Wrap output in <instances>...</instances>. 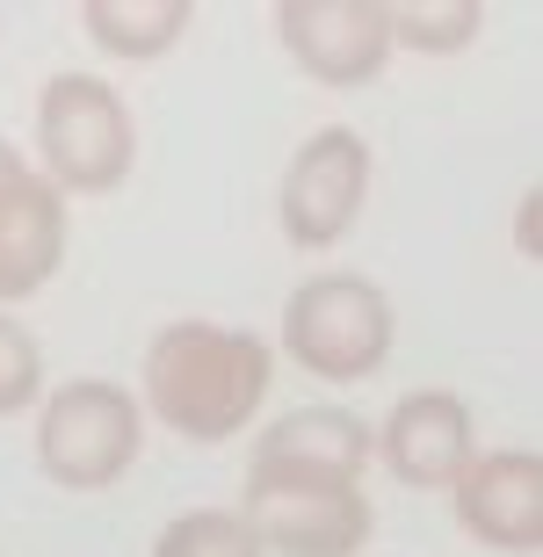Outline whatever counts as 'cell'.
Returning <instances> with one entry per match:
<instances>
[{"instance_id":"6da1fadb","label":"cell","mask_w":543,"mask_h":557,"mask_svg":"<svg viewBox=\"0 0 543 557\" xmlns=\"http://www.w3.org/2000/svg\"><path fill=\"white\" fill-rule=\"evenodd\" d=\"M275 355L261 333L218 326V319H168L146 341V406L182 442H232L269 406Z\"/></svg>"},{"instance_id":"7a4b0ae2","label":"cell","mask_w":543,"mask_h":557,"mask_svg":"<svg viewBox=\"0 0 543 557\" xmlns=\"http://www.w3.org/2000/svg\"><path fill=\"white\" fill-rule=\"evenodd\" d=\"M398 341V311L392 297L356 269H326L312 283L291 289L283 305V355H291L305 376H326V384H362L392 362Z\"/></svg>"},{"instance_id":"3957f363","label":"cell","mask_w":543,"mask_h":557,"mask_svg":"<svg viewBox=\"0 0 543 557\" xmlns=\"http://www.w3.org/2000/svg\"><path fill=\"white\" fill-rule=\"evenodd\" d=\"M37 160L59 196H109L138 166V124L95 73H59L37 95Z\"/></svg>"},{"instance_id":"277c9868","label":"cell","mask_w":543,"mask_h":557,"mask_svg":"<svg viewBox=\"0 0 543 557\" xmlns=\"http://www.w3.org/2000/svg\"><path fill=\"white\" fill-rule=\"evenodd\" d=\"M146 449V406L109 376H73L37 413V471L59 493H109Z\"/></svg>"},{"instance_id":"5b68a950","label":"cell","mask_w":543,"mask_h":557,"mask_svg":"<svg viewBox=\"0 0 543 557\" xmlns=\"http://www.w3.org/2000/svg\"><path fill=\"white\" fill-rule=\"evenodd\" d=\"M239 515L269 557H362L377 536L370 493L334 478H247Z\"/></svg>"},{"instance_id":"8992f818","label":"cell","mask_w":543,"mask_h":557,"mask_svg":"<svg viewBox=\"0 0 543 557\" xmlns=\"http://www.w3.org/2000/svg\"><path fill=\"white\" fill-rule=\"evenodd\" d=\"M370 145H362V131L348 124H326L312 131V138L291 152V166H283V188H275V218H283V239L305 253H326L341 247L348 232H356L362 203H370Z\"/></svg>"},{"instance_id":"52a82bcc","label":"cell","mask_w":543,"mask_h":557,"mask_svg":"<svg viewBox=\"0 0 543 557\" xmlns=\"http://www.w3.org/2000/svg\"><path fill=\"white\" fill-rule=\"evenodd\" d=\"M275 37H283L297 73L319 87H370L392 59L384 0H283Z\"/></svg>"},{"instance_id":"ba28073f","label":"cell","mask_w":543,"mask_h":557,"mask_svg":"<svg viewBox=\"0 0 543 557\" xmlns=\"http://www.w3.org/2000/svg\"><path fill=\"white\" fill-rule=\"evenodd\" d=\"M457 529L493 557H536L543 550V456L536 449H485L449 485Z\"/></svg>"},{"instance_id":"9c48e42d","label":"cell","mask_w":543,"mask_h":557,"mask_svg":"<svg viewBox=\"0 0 543 557\" xmlns=\"http://www.w3.org/2000/svg\"><path fill=\"white\" fill-rule=\"evenodd\" d=\"M471 456H479V434L457 392H406L384 413V428H370V463H384L414 493H449Z\"/></svg>"},{"instance_id":"30bf717a","label":"cell","mask_w":543,"mask_h":557,"mask_svg":"<svg viewBox=\"0 0 543 557\" xmlns=\"http://www.w3.org/2000/svg\"><path fill=\"white\" fill-rule=\"evenodd\" d=\"M370 463V420L341 413V406H297L269 434H254L247 478H334L356 485Z\"/></svg>"},{"instance_id":"8fae6325","label":"cell","mask_w":543,"mask_h":557,"mask_svg":"<svg viewBox=\"0 0 543 557\" xmlns=\"http://www.w3.org/2000/svg\"><path fill=\"white\" fill-rule=\"evenodd\" d=\"M65 261V196L44 174L0 203V305H22V297H37Z\"/></svg>"},{"instance_id":"7c38bea8","label":"cell","mask_w":543,"mask_h":557,"mask_svg":"<svg viewBox=\"0 0 543 557\" xmlns=\"http://www.w3.org/2000/svg\"><path fill=\"white\" fill-rule=\"evenodd\" d=\"M81 29L109 59H168L196 29V0H81Z\"/></svg>"},{"instance_id":"4fadbf2b","label":"cell","mask_w":543,"mask_h":557,"mask_svg":"<svg viewBox=\"0 0 543 557\" xmlns=\"http://www.w3.org/2000/svg\"><path fill=\"white\" fill-rule=\"evenodd\" d=\"M384 29H392V51H428V59H449L485 29L479 0H384Z\"/></svg>"},{"instance_id":"5bb4252c","label":"cell","mask_w":543,"mask_h":557,"mask_svg":"<svg viewBox=\"0 0 543 557\" xmlns=\"http://www.w3.org/2000/svg\"><path fill=\"white\" fill-rule=\"evenodd\" d=\"M152 557H269V550L254 543L239 507H188V515H174L160 529Z\"/></svg>"},{"instance_id":"9a60e30c","label":"cell","mask_w":543,"mask_h":557,"mask_svg":"<svg viewBox=\"0 0 543 557\" xmlns=\"http://www.w3.org/2000/svg\"><path fill=\"white\" fill-rule=\"evenodd\" d=\"M37 392H44V348H37V333L0 311V420H15L22 406H37Z\"/></svg>"},{"instance_id":"2e32d148","label":"cell","mask_w":543,"mask_h":557,"mask_svg":"<svg viewBox=\"0 0 543 557\" xmlns=\"http://www.w3.org/2000/svg\"><path fill=\"white\" fill-rule=\"evenodd\" d=\"M29 174H37V166L22 160V145H8V138H0V203H8V196H15V188L29 182Z\"/></svg>"},{"instance_id":"e0dca14e","label":"cell","mask_w":543,"mask_h":557,"mask_svg":"<svg viewBox=\"0 0 543 557\" xmlns=\"http://www.w3.org/2000/svg\"><path fill=\"white\" fill-rule=\"evenodd\" d=\"M536 203H543V196L529 188V196H522V218H515V247H522L529 261H536Z\"/></svg>"}]
</instances>
